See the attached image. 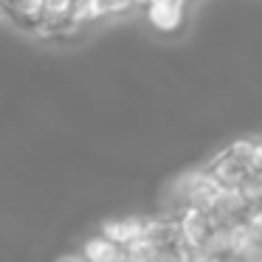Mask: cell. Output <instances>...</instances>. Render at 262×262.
Wrapping results in <instances>:
<instances>
[{"label":"cell","mask_w":262,"mask_h":262,"mask_svg":"<svg viewBox=\"0 0 262 262\" xmlns=\"http://www.w3.org/2000/svg\"><path fill=\"white\" fill-rule=\"evenodd\" d=\"M200 166H203V172H206V175H209L220 189H237L248 175H254V172H251L248 166H243L237 158H231V155H228L226 149L214 152L209 161H203Z\"/></svg>","instance_id":"1"},{"label":"cell","mask_w":262,"mask_h":262,"mask_svg":"<svg viewBox=\"0 0 262 262\" xmlns=\"http://www.w3.org/2000/svg\"><path fill=\"white\" fill-rule=\"evenodd\" d=\"M175 228H178V239L194 254L209 239V234L214 231V223H211V217L206 211L186 209L181 214H175Z\"/></svg>","instance_id":"2"},{"label":"cell","mask_w":262,"mask_h":262,"mask_svg":"<svg viewBox=\"0 0 262 262\" xmlns=\"http://www.w3.org/2000/svg\"><path fill=\"white\" fill-rule=\"evenodd\" d=\"M144 220H147V214H113V217H107V220H102L99 234L107 237L110 243L119 245V248H127V245L141 239Z\"/></svg>","instance_id":"3"},{"label":"cell","mask_w":262,"mask_h":262,"mask_svg":"<svg viewBox=\"0 0 262 262\" xmlns=\"http://www.w3.org/2000/svg\"><path fill=\"white\" fill-rule=\"evenodd\" d=\"M144 17L158 34H178L186 26V6H144Z\"/></svg>","instance_id":"4"},{"label":"cell","mask_w":262,"mask_h":262,"mask_svg":"<svg viewBox=\"0 0 262 262\" xmlns=\"http://www.w3.org/2000/svg\"><path fill=\"white\" fill-rule=\"evenodd\" d=\"M226 149L231 158H237L243 166H248L251 172H262V141L259 136H239L231 144H226Z\"/></svg>","instance_id":"5"},{"label":"cell","mask_w":262,"mask_h":262,"mask_svg":"<svg viewBox=\"0 0 262 262\" xmlns=\"http://www.w3.org/2000/svg\"><path fill=\"white\" fill-rule=\"evenodd\" d=\"M99 20H102V9H99L96 0H71V14H68L65 34H76V31H82V29H91Z\"/></svg>","instance_id":"6"},{"label":"cell","mask_w":262,"mask_h":262,"mask_svg":"<svg viewBox=\"0 0 262 262\" xmlns=\"http://www.w3.org/2000/svg\"><path fill=\"white\" fill-rule=\"evenodd\" d=\"M119 245H113L107 237H102L99 231L88 234L85 239H82L79 245V256L85 262H116V256H119Z\"/></svg>","instance_id":"7"},{"label":"cell","mask_w":262,"mask_h":262,"mask_svg":"<svg viewBox=\"0 0 262 262\" xmlns=\"http://www.w3.org/2000/svg\"><path fill=\"white\" fill-rule=\"evenodd\" d=\"M102 9V17H113V14H127L138 9V0H96Z\"/></svg>","instance_id":"8"},{"label":"cell","mask_w":262,"mask_h":262,"mask_svg":"<svg viewBox=\"0 0 262 262\" xmlns=\"http://www.w3.org/2000/svg\"><path fill=\"white\" fill-rule=\"evenodd\" d=\"M144 6H186V0H141V9Z\"/></svg>","instance_id":"9"},{"label":"cell","mask_w":262,"mask_h":262,"mask_svg":"<svg viewBox=\"0 0 262 262\" xmlns=\"http://www.w3.org/2000/svg\"><path fill=\"white\" fill-rule=\"evenodd\" d=\"M51 262H85V259L79 256V251H62V254H57Z\"/></svg>","instance_id":"10"},{"label":"cell","mask_w":262,"mask_h":262,"mask_svg":"<svg viewBox=\"0 0 262 262\" xmlns=\"http://www.w3.org/2000/svg\"><path fill=\"white\" fill-rule=\"evenodd\" d=\"M189 262H217V259H209V256H200V254H192Z\"/></svg>","instance_id":"11"},{"label":"cell","mask_w":262,"mask_h":262,"mask_svg":"<svg viewBox=\"0 0 262 262\" xmlns=\"http://www.w3.org/2000/svg\"><path fill=\"white\" fill-rule=\"evenodd\" d=\"M0 17H3V9H0Z\"/></svg>","instance_id":"12"},{"label":"cell","mask_w":262,"mask_h":262,"mask_svg":"<svg viewBox=\"0 0 262 262\" xmlns=\"http://www.w3.org/2000/svg\"><path fill=\"white\" fill-rule=\"evenodd\" d=\"M138 9H141V0H138Z\"/></svg>","instance_id":"13"}]
</instances>
